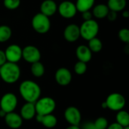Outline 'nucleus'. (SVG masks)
<instances>
[{
    "label": "nucleus",
    "instance_id": "f257e3e1",
    "mask_svg": "<svg viewBox=\"0 0 129 129\" xmlns=\"http://www.w3.org/2000/svg\"><path fill=\"white\" fill-rule=\"evenodd\" d=\"M19 92L26 102L35 103L41 98L42 90L36 82L28 79L24 80L20 83Z\"/></svg>",
    "mask_w": 129,
    "mask_h": 129
},
{
    "label": "nucleus",
    "instance_id": "f03ea898",
    "mask_svg": "<svg viewBox=\"0 0 129 129\" xmlns=\"http://www.w3.org/2000/svg\"><path fill=\"white\" fill-rule=\"evenodd\" d=\"M20 68L15 63L6 62L0 67V77L7 84L17 82L20 77Z\"/></svg>",
    "mask_w": 129,
    "mask_h": 129
},
{
    "label": "nucleus",
    "instance_id": "7ed1b4c3",
    "mask_svg": "<svg viewBox=\"0 0 129 129\" xmlns=\"http://www.w3.org/2000/svg\"><path fill=\"white\" fill-rule=\"evenodd\" d=\"M99 24L94 19L84 20V22L79 26L80 37L86 41H89L91 39L97 37L99 33Z\"/></svg>",
    "mask_w": 129,
    "mask_h": 129
},
{
    "label": "nucleus",
    "instance_id": "20e7f679",
    "mask_svg": "<svg viewBox=\"0 0 129 129\" xmlns=\"http://www.w3.org/2000/svg\"><path fill=\"white\" fill-rule=\"evenodd\" d=\"M34 104L36 115L39 116L52 114L56 108V102L51 97L40 98Z\"/></svg>",
    "mask_w": 129,
    "mask_h": 129
},
{
    "label": "nucleus",
    "instance_id": "39448f33",
    "mask_svg": "<svg viewBox=\"0 0 129 129\" xmlns=\"http://www.w3.org/2000/svg\"><path fill=\"white\" fill-rule=\"evenodd\" d=\"M31 25L37 33L45 34L51 29V20L48 17L39 12L33 17Z\"/></svg>",
    "mask_w": 129,
    "mask_h": 129
},
{
    "label": "nucleus",
    "instance_id": "423d86ee",
    "mask_svg": "<svg viewBox=\"0 0 129 129\" xmlns=\"http://www.w3.org/2000/svg\"><path fill=\"white\" fill-rule=\"evenodd\" d=\"M105 103L107 108L118 112L124 109L126 104V100L122 94L115 92L108 95Z\"/></svg>",
    "mask_w": 129,
    "mask_h": 129
},
{
    "label": "nucleus",
    "instance_id": "0eeeda50",
    "mask_svg": "<svg viewBox=\"0 0 129 129\" xmlns=\"http://www.w3.org/2000/svg\"><path fill=\"white\" fill-rule=\"evenodd\" d=\"M18 104L17 96L11 93H5L0 100V110L5 111L6 113L14 112L17 108Z\"/></svg>",
    "mask_w": 129,
    "mask_h": 129
},
{
    "label": "nucleus",
    "instance_id": "6e6552de",
    "mask_svg": "<svg viewBox=\"0 0 129 129\" xmlns=\"http://www.w3.org/2000/svg\"><path fill=\"white\" fill-rule=\"evenodd\" d=\"M57 11L59 14L65 19H71L77 14V9L74 2L69 0L62 1L57 5Z\"/></svg>",
    "mask_w": 129,
    "mask_h": 129
},
{
    "label": "nucleus",
    "instance_id": "1a4fd4ad",
    "mask_svg": "<svg viewBox=\"0 0 129 129\" xmlns=\"http://www.w3.org/2000/svg\"><path fill=\"white\" fill-rule=\"evenodd\" d=\"M42 54L39 49L34 45H26L22 48V58L29 63L40 61Z\"/></svg>",
    "mask_w": 129,
    "mask_h": 129
},
{
    "label": "nucleus",
    "instance_id": "9d476101",
    "mask_svg": "<svg viewBox=\"0 0 129 129\" xmlns=\"http://www.w3.org/2000/svg\"><path fill=\"white\" fill-rule=\"evenodd\" d=\"M4 51L8 62L17 63L22 59V48L17 44L8 45Z\"/></svg>",
    "mask_w": 129,
    "mask_h": 129
},
{
    "label": "nucleus",
    "instance_id": "9b49d317",
    "mask_svg": "<svg viewBox=\"0 0 129 129\" xmlns=\"http://www.w3.org/2000/svg\"><path fill=\"white\" fill-rule=\"evenodd\" d=\"M64 118L70 125H79L82 121V114L77 107L71 106L65 110Z\"/></svg>",
    "mask_w": 129,
    "mask_h": 129
},
{
    "label": "nucleus",
    "instance_id": "f8f14e48",
    "mask_svg": "<svg viewBox=\"0 0 129 129\" xmlns=\"http://www.w3.org/2000/svg\"><path fill=\"white\" fill-rule=\"evenodd\" d=\"M54 79L56 82L61 86H67L72 82V73L66 67L59 68L54 74Z\"/></svg>",
    "mask_w": 129,
    "mask_h": 129
},
{
    "label": "nucleus",
    "instance_id": "ddd939ff",
    "mask_svg": "<svg viewBox=\"0 0 129 129\" xmlns=\"http://www.w3.org/2000/svg\"><path fill=\"white\" fill-rule=\"evenodd\" d=\"M63 37L68 42L73 43L80 38L79 26L75 23L67 25L63 30Z\"/></svg>",
    "mask_w": 129,
    "mask_h": 129
},
{
    "label": "nucleus",
    "instance_id": "4468645a",
    "mask_svg": "<svg viewBox=\"0 0 129 129\" xmlns=\"http://www.w3.org/2000/svg\"><path fill=\"white\" fill-rule=\"evenodd\" d=\"M4 119L5 124L11 129L19 128L23 124V119L21 118L20 114L14 112L7 113Z\"/></svg>",
    "mask_w": 129,
    "mask_h": 129
},
{
    "label": "nucleus",
    "instance_id": "2eb2a0df",
    "mask_svg": "<svg viewBox=\"0 0 129 129\" xmlns=\"http://www.w3.org/2000/svg\"><path fill=\"white\" fill-rule=\"evenodd\" d=\"M57 11V5L54 0H44L40 5V13L50 17Z\"/></svg>",
    "mask_w": 129,
    "mask_h": 129
},
{
    "label": "nucleus",
    "instance_id": "dca6fc26",
    "mask_svg": "<svg viewBox=\"0 0 129 129\" xmlns=\"http://www.w3.org/2000/svg\"><path fill=\"white\" fill-rule=\"evenodd\" d=\"M76 54L79 60V61H82L84 63L89 62L92 58V52L85 45H80L76 48Z\"/></svg>",
    "mask_w": 129,
    "mask_h": 129
},
{
    "label": "nucleus",
    "instance_id": "f3484780",
    "mask_svg": "<svg viewBox=\"0 0 129 129\" xmlns=\"http://www.w3.org/2000/svg\"><path fill=\"white\" fill-rule=\"evenodd\" d=\"M20 116L24 120H31L36 116L35 104L26 102L20 109Z\"/></svg>",
    "mask_w": 129,
    "mask_h": 129
},
{
    "label": "nucleus",
    "instance_id": "a211bd4d",
    "mask_svg": "<svg viewBox=\"0 0 129 129\" xmlns=\"http://www.w3.org/2000/svg\"><path fill=\"white\" fill-rule=\"evenodd\" d=\"M35 117L39 123H41L43 126H45L47 128H54L57 124V117L53 114H48L45 116L36 115Z\"/></svg>",
    "mask_w": 129,
    "mask_h": 129
},
{
    "label": "nucleus",
    "instance_id": "6ab92c4d",
    "mask_svg": "<svg viewBox=\"0 0 129 129\" xmlns=\"http://www.w3.org/2000/svg\"><path fill=\"white\" fill-rule=\"evenodd\" d=\"M110 11V9L108 8L107 5L104 3H100L96 5H94L92 8V15L96 19H104L107 17V15L108 12Z\"/></svg>",
    "mask_w": 129,
    "mask_h": 129
},
{
    "label": "nucleus",
    "instance_id": "aec40b11",
    "mask_svg": "<svg viewBox=\"0 0 129 129\" xmlns=\"http://www.w3.org/2000/svg\"><path fill=\"white\" fill-rule=\"evenodd\" d=\"M107 5L110 11H113L116 13L121 12L125 9L127 0H108Z\"/></svg>",
    "mask_w": 129,
    "mask_h": 129
},
{
    "label": "nucleus",
    "instance_id": "412c9836",
    "mask_svg": "<svg viewBox=\"0 0 129 129\" xmlns=\"http://www.w3.org/2000/svg\"><path fill=\"white\" fill-rule=\"evenodd\" d=\"M95 0H76L75 5L78 12L82 13L87 11H91L94 7Z\"/></svg>",
    "mask_w": 129,
    "mask_h": 129
},
{
    "label": "nucleus",
    "instance_id": "4be33fe9",
    "mask_svg": "<svg viewBox=\"0 0 129 129\" xmlns=\"http://www.w3.org/2000/svg\"><path fill=\"white\" fill-rule=\"evenodd\" d=\"M116 122L123 128L129 127V114L127 111L124 110L118 111L116 116Z\"/></svg>",
    "mask_w": 129,
    "mask_h": 129
},
{
    "label": "nucleus",
    "instance_id": "5701e85b",
    "mask_svg": "<svg viewBox=\"0 0 129 129\" xmlns=\"http://www.w3.org/2000/svg\"><path fill=\"white\" fill-rule=\"evenodd\" d=\"M30 71H31V73L33 75V76L36 78H40L43 76V75L45 74V68L42 63H41L40 61H38L31 64Z\"/></svg>",
    "mask_w": 129,
    "mask_h": 129
},
{
    "label": "nucleus",
    "instance_id": "b1692460",
    "mask_svg": "<svg viewBox=\"0 0 129 129\" xmlns=\"http://www.w3.org/2000/svg\"><path fill=\"white\" fill-rule=\"evenodd\" d=\"M12 36V30L8 25L0 26V43L8 42Z\"/></svg>",
    "mask_w": 129,
    "mask_h": 129
},
{
    "label": "nucleus",
    "instance_id": "393cba45",
    "mask_svg": "<svg viewBox=\"0 0 129 129\" xmlns=\"http://www.w3.org/2000/svg\"><path fill=\"white\" fill-rule=\"evenodd\" d=\"M88 47L92 53H98L103 48V43L100 39L95 37L88 41Z\"/></svg>",
    "mask_w": 129,
    "mask_h": 129
},
{
    "label": "nucleus",
    "instance_id": "a878e982",
    "mask_svg": "<svg viewBox=\"0 0 129 129\" xmlns=\"http://www.w3.org/2000/svg\"><path fill=\"white\" fill-rule=\"evenodd\" d=\"M87 63L82 62V61H78L77 63H76V64L74 65V71L77 75H83L85 73V72L87 71Z\"/></svg>",
    "mask_w": 129,
    "mask_h": 129
},
{
    "label": "nucleus",
    "instance_id": "bb28decb",
    "mask_svg": "<svg viewBox=\"0 0 129 129\" xmlns=\"http://www.w3.org/2000/svg\"><path fill=\"white\" fill-rule=\"evenodd\" d=\"M20 0H4L3 5L8 10H15L20 5Z\"/></svg>",
    "mask_w": 129,
    "mask_h": 129
},
{
    "label": "nucleus",
    "instance_id": "cd10ccee",
    "mask_svg": "<svg viewBox=\"0 0 129 129\" xmlns=\"http://www.w3.org/2000/svg\"><path fill=\"white\" fill-rule=\"evenodd\" d=\"M94 125L95 126L96 129H107L109 125L108 120L105 117H98L94 122Z\"/></svg>",
    "mask_w": 129,
    "mask_h": 129
},
{
    "label": "nucleus",
    "instance_id": "c85d7f7f",
    "mask_svg": "<svg viewBox=\"0 0 129 129\" xmlns=\"http://www.w3.org/2000/svg\"><path fill=\"white\" fill-rule=\"evenodd\" d=\"M119 39L121 42L125 44L129 43V29L128 28H122L119 31Z\"/></svg>",
    "mask_w": 129,
    "mask_h": 129
},
{
    "label": "nucleus",
    "instance_id": "c756f323",
    "mask_svg": "<svg viewBox=\"0 0 129 129\" xmlns=\"http://www.w3.org/2000/svg\"><path fill=\"white\" fill-rule=\"evenodd\" d=\"M117 13L113 11H110L107 15V18L108 19V20L110 21H115L117 19Z\"/></svg>",
    "mask_w": 129,
    "mask_h": 129
},
{
    "label": "nucleus",
    "instance_id": "7c9ffc66",
    "mask_svg": "<svg viewBox=\"0 0 129 129\" xmlns=\"http://www.w3.org/2000/svg\"><path fill=\"white\" fill-rule=\"evenodd\" d=\"M82 16L84 20H89L91 19H93V15L91 11H87L82 13Z\"/></svg>",
    "mask_w": 129,
    "mask_h": 129
},
{
    "label": "nucleus",
    "instance_id": "2f4dec72",
    "mask_svg": "<svg viewBox=\"0 0 129 129\" xmlns=\"http://www.w3.org/2000/svg\"><path fill=\"white\" fill-rule=\"evenodd\" d=\"M7 62L6 60V57L5 54V51L0 49V67L2 66L4 63H5Z\"/></svg>",
    "mask_w": 129,
    "mask_h": 129
},
{
    "label": "nucleus",
    "instance_id": "473e14b6",
    "mask_svg": "<svg viewBox=\"0 0 129 129\" xmlns=\"http://www.w3.org/2000/svg\"><path fill=\"white\" fill-rule=\"evenodd\" d=\"M81 129H96L95 128V126L94 125V122H85L82 128Z\"/></svg>",
    "mask_w": 129,
    "mask_h": 129
},
{
    "label": "nucleus",
    "instance_id": "72a5a7b5",
    "mask_svg": "<svg viewBox=\"0 0 129 129\" xmlns=\"http://www.w3.org/2000/svg\"><path fill=\"white\" fill-rule=\"evenodd\" d=\"M107 129H124V128L119 125L117 122H113L111 125H109Z\"/></svg>",
    "mask_w": 129,
    "mask_h": 129
},
{
    "label": "nucleus",
    "instance_id": "f704fd0d",
    "mask_svg": "<svg viewBox=\"0 0 129 129\" xmlns=\"http://www.w3.org/2000/svg\"><path fill=\"white\" fill-rule=\"evenodd\" d=\"M122 12V17H125V18H128L129 11H128V10H123Z\"/></svg>",
    "mask_w": 129,
    "mask_h": 129
},
{
    "label": "nucleus",
    "instance_id": "c9c22d12",
    "mask_svg": "<svg viewBox=\"0 0 129 129\" xmlns=\"http://www.w3.org/2000/svg\"><path fill=\"white\" fill-rule=\"evenodd\" d=\"M66 129H81L79 128V125H70V126H68L67 128Z\"/></svg>",
    "mask_w": 129,
    "mask_h": 129
},
{
    "label": "nucleus",
    "instance_id": "e433bc0d",
    "mask_svg": "<svg viewBox=\"0 0 129 129\" xmlns=\"http://www.w3.org/2000/svg\"><path fill=\"white\" fill-rule=\"evenodd\" d=\"M7 113L5 112V111H3V110H0V117H2V118H4L5 116V115H6Z\"/></svg>",
    "mask_w": 129,
    "mask_h": 129
},
{
    "label": "nucleus",
    "instance_id": "4c0bfd02",
    "mask_svg": "<svg viewBox=\"0 0 129 129\" xmlns=\"http://www.w3.org/2000/svg\"><path fill=\"white\" fill-rule=\"evenodd\" d=\"M102 107H103V108H107V105H106V103H105V102H104V103L102 104Z\"/></svg>",
    "mask_w": 129,
    "mask_h": 129
},
{
    "label": "nucleus",
    "instance_id": "58836bf2",
    "mask_svg": "<svg viewBox=\"0 0 129 129\" xmlns=\"http://www.w3.org/2000/svg\"><path fill=\"white\" fill-rule=\"evenodd\" d=\"M124 129H129V127H125V128H124Z\"/></svg>",
    "mask_w": 129,
    "mask_h": 129
},
{
    "label": "nucleus",
    "instance_id": "ea45409f",
    "mask_svg": "<svg viewBox=\"0 0 129 129\" xmlns=\"http://www.w3.org/2000/svg\"><path fill=\"white\" fill-rule=\"evenodd\" d=\"M61 1H63V0H61Z\"/></svg>",
    "mask_w": 129,
    "mask_h": 129
}]
</instances>
